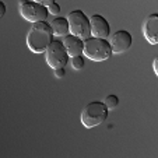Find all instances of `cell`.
I'll list each match as a JSON object with an SVG mask.
<instances>
[{"label":"cell","mask_w":158,"mask_h":158,"mask_svg":"<svg viewBox=\"0 0 158 158\" xmlns=\"http://www.w3.org/2000/svg\"><path fill=\"white\" fill-rule=\"evenodd\" d=\"M53 41V32L46 21L34 23L27 34V46L34 53H44Z\"/></svg>","instance_id":"1"},{"label":"cell","mask_w":158,"mask_h":158,"mask_svg":"<svg viewBox=\"0 0 158 158\" xmlns=\"http://www.w3.org/2000/svg\"><path fill=\"white\" fill-rule=\"evenodd\" d=\"M83 55L93 62H104L112 56L108 39L89 36L83 41Z\"/></svg>","instance_id":"2"},{"label":"cell","mask_w":158,"mask_h":158,"mask_svg":"<svg viewBox=\"0 0 158 158\" xmlns=\"http://www.w3.org/2000/svg\"><path fill=\"white\" fill-rule=\"evenodd\" d=\"M108 108L104 105V102L101 101H93L87 104L81 110V123L85 126L87 129L99 126L106 120L108 118Z\"/></svg>","instance_id":"3"},{"label":"cell","mask_w":158,"mask_h":158,"mask_svg":"<svg viewBox=\"0 0 158 158\" xmlns=\"http://www.w3.org/2000/svg\"><path fill=\"white\" fill-rule=\"evenodd\" d=\"M66 20L69 23V34L80 38L81 41H85L91 36L89 18L81 10H73L72 13H69Z\"/></svg>","instance_id":"4"},{"label":"cell","mask_w":158,"mask_h":158,"mask_svg":"<svg viewBox=\"0 0 158 158\" xmlns=\"http://www.w3.org/2000/svg\"><path fill=\"white\" fill-rule=\"evenodd\" d=\"M45 53V60H46V64L51 67V69L56 70V69H63L66 64H67V60L69 56L66 53V49L63 46V44L57 39L49 44V46L46 48Z\"/></svg>","instance_id":"5"},{"label":"cell","mask_w":158,"mask_h":158,"mask_svg":"<svg viewBox=\"0 0 158 158\" xmlns=\"http://www.w3.org/2000/svg\"><path fill=\"white\" fill-rule=\"evenodd\" d=\"M20 14L24 20L34 24L39 21H46L49 13L45 6H41L32 0H20Z\"/></svg>","instance_id":"6"},{"label":"cell","mask_w":158,"mask_h":158,"mask_svg":"<svg viewBox=\"0 0 158 158\" xmlns=\"http://www.w3.org/2000/svg\"><path fill=\"white\" fill-rule=\"evenodd\" d=\"M108 42H109L112 53L118 55V53H123V52L130 49L131 44H133V38H131L129 31L120 30V31H116L114 35H109Z\"/></svg>","instance_id":"7"},{"label":"cell","mask_w":158,"mask_h":158,"mask_svg":"<svg viewBox=\"0 0 158 158\" xmlns=\"http://www.w3.org/2000/svg\"><path fill=\"white\" fill-rule=\"evenodd\" d=\"M89 30H91V36L94 38H102L108 39L110 35V27L108 21L101 14H94L89 18Z\"/></svg>","instance_id":"8"},{"label":"cell","mask_w":158,"mask_h":158,"mask_svg":"<svg viewBox=\"0 0 158 158\" xmlns=\"http://www.w3.org/2000/svg\"><path fill=\"white\" fill-rule=\"evenodd\" d=\"M143 35L151 45L158 44V14L152 13L146 18L143 24Z\"/></svg>","instance_id":"9"},{"label":"cell","mask_w":158,"mask_h":158,"mask_svg":"<svg viewBox=\"0 0 158 158\" xmlns=\"http://www.w3.org/2000/svg\"><path fill=\"white\" fill-rule=\"evenodd\" d=\"M63 46L66 49V53L69 57H74V56H80L83 55V41L77 36L67 34L62 41Z\"/></svg>","instance_id":"10"},{"label":"cell","mask_w":158,"mask_h":158,"mask_svg":"<svg viewBox=\"0 0 158 158\" xmlns=\"http://www.w3.org/2000/svg\"><path fill=\"white\" fill-rule=\"evenodd\" d=\"M49 25L52 28L53 35H56V36H66L69 34V23H67V20L64 17L53 18Z\"/></svg>","instance_id":"11"},{"label":"cell","mask_w":158,"mask_h":158,"mask_svg":"<svg viewBox=\"0 0 158 158\" xmlns=\"http://www.w3.org/2000/svg\"><path fill=\"white\" fill-rule=\"evenodd\" d=\"M104 105L108 108V110L115 109V108L119 105V98H118L116 95H108V97H105V99H104Z\"/></svg>","instance_id":"12"},{"label":"cell","mask_w":158,"mask_h":158,"mask_svg":"<svg viewBox=\"0 0 158 158\" xmlns=\"http://www.w3.org/2000/svg\"><path fill=\"white\" fill-rule=\"evenodd\" d=\"M84 64H85V62H84V57L83 55H80V56H74L72 59V66H73V69L76 70H81L84 67Z\"/></svg>","instance_id":"13"},{"label":"cell","mask_w":158,"mask_h":158,"mask_svg":"<svg viewBox=\"0 0 158 158\" xmlns=\"http://www.w3.org/2000/svg\"><path fill=\"white\" fill-rule=\"evenodd\" d=\"M48 13H49V14L57 15V14H59V13H60V6L56 3V2H55L53 4H51V6L48 7Z\"/></svg>","instance_id":"14"},{"label":"cell","mask_w":158,"mask_h":158,"mask_svg":"<svg viewBox=\"0 0 158 158\" xmlns=\"http://www.w3.org/2000/svg\"><path fill=\"white\" fill-rule=\"evenodd\" d=\"M32 2H35V3H38V4H41V6H45L46 9H48L51 4H53L56 0H32Z\"/></svg>","instance_id":"15"},{"label":"cell","mask_w":158,"mask_h":158,"mask_svg":"<svg viewBox=\"0 0 158 158\" xmlns=\"http://www.w3.org/2000/svg\"><path fill=\"white\" fill-rule=\"evenodd\" d=\"M64 74H66V72H64V67H63V69H56V70H55V76H56L57 78H62V77H64Z\"/></svg>","instance_id":"16"},{"label":"cell","mask_w":158,"mask_h":158,"mask_svg":"<svg viewBox=\"0 0 158 158\" xmlns=\"http://www.w3.org/2000/svg\"><path fill=\"white\" fill-rule=\"evenodd\" d=\"M4 14H6V4L0 0V20L4 17Z\"/></svg>","instance_id":"17"},{"label":"cell","mask_w":158,"mask_h":158,"mask_svg":"<svg viewBox=\"0 0 158 158\" xmlns=\"http://www.w3.org/2000/svg\"><path fill=\"white\" fill-rule=\"evenodd\" d=\"M157 62H158V59L155 57L154 59V63H152V67H154V73L155 74H158V67H157Z\"/></svg>","instance_id":"18"}]
</instances>
